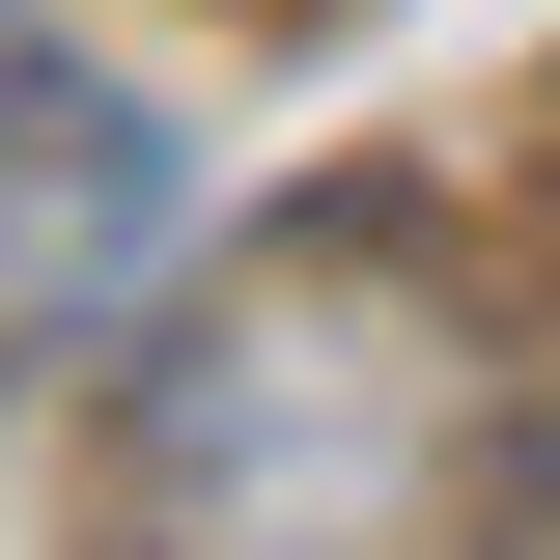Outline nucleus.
Segmentation results:
<instances>
[{
  "instance_id": "f257e3e1",
  "label": "nucleus",
  "mask_w": 560,
  "mask_h": 560,
  "mask_svg": "<svg viewBox=\"0 0 560 560\" xmlns=\"http://www.w3.org/2000/svg\"><path fill=\"white\" fill-rule=\"evenodd\" d=\"M168 448H253V560H420V504L477 448V337L420 308L393 224H337L168 364Z\"/></svg>"
},
{
  "instance_id": "f03ea898",
  "label": "nucleus",
  "mask_w": 560,
  "mask_h": 560,
  "mask_svg": "<svg viewBox=\"0 0 560 560\" xmlns=\"http://www.w3.org/2000/svg\"><path fill=\"white\" fill-rule=\"evenodd\" d=\"M140 224H168V140H140L113 84H0V364L57 337V308H113Z\"/></svg>"
}]
</instances>
